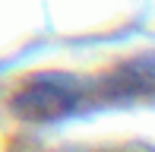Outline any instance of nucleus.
I'll use <instances>...</instances> for the list:
<instances>
[{"label": "nucleus", "instance_id": "obj_1", "mask_svg": "<svg viewBox=\"0 0 155 152\" xmlns=\"http://www.w3.org/2000/svg\"><path fill=\"white\" fill-rule=\"evenodd\" d=\"M86 82L70 73H38L13 95V114L29 124H54L86 105Z\"/></svg>", "mask_w": 155, "mask_h": 152}, {"label": "nucleus", "instance_id": "obj_2", "mask_svg": "<svg viewBox=\"0 0 155 152\" xmlns=\"http://www.w3.org/2000/svg\"><path fill=\"white\" fill-rule=\"evenodd\" d=\"M152 89V64L149 57H139L133 64H124L101 82V95L114 101H130V98H149Z\"/></svg>", "mask_w": 155, "mask_h": 152}]
</instances>
